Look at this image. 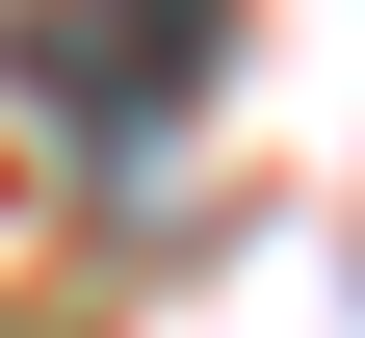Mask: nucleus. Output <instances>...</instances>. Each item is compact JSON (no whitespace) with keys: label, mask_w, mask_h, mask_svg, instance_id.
<instances>
[{"label":"nucleus","mask_w":365,"mask_h":338,"mask_svg":"<svg viewBox=\"0 0 365 338\" xmlns=\"http://www.w3.org/2000/svg\"><path fill=\"white\" fill-rule=\"evenodd\" d=\"M209 53H235V0H26V26H0V78L53 130H182Z\"/></svg>","instance_id":"1"}]
</instances>
